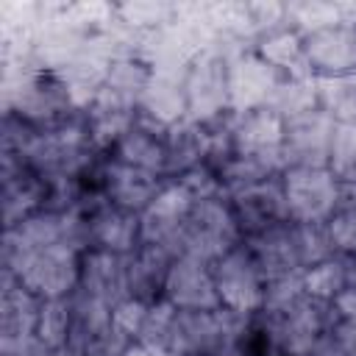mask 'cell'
Returning a JSON list of instances; mask_svg holds the SVG:
<instances>
[{"mask_svg": "<svg viewBox=\"0 0 356 356\" xmlns=\"http://www.w3.org/2000/svg\"><path fill=\"white\" fill-rule=\"evenodd\" d=\"M334 317V306L312 298L309 292L256 312L267 356H309L325 339Z\"/></svg>", "mask_w": 356, "mask_h": 356, "instance_id": "obj_1", "label": "cell"}, {"mask_svg": "<svg viewBox=\"0 0 356 356\" xmlns=\"http://www.w3.org/2000/svg\"><path fill=\"white\" fill-rule=\"evenodd\" d=\"M3 111L17 114L22 122H28L36 131H50L81 114V106L75 103L67 83L39 67H25L19 72L3 75Z\"/></svg>", "mask_w": 356, "mask_h": 356, "instance_id": "obj_2", "label": "cell"}, {"mask_svg": "<svg viewBox=\"0 0 356 356\" xmlns=\"http://www.w3.org/2000/svg\"><path fill=\"white\" fill-rule=\"evenodd\" d=\"M81 250L67 245L36 250H3V275L17 278L39 300L70 298L81 284Z\"/></svg>", "mask_w": 356, "mask_h": 356, "instance_id": "obj_3", "label": "cell"}, {"mask_svg": "<svg viewBox=\"0 0 356 356\" xmlns=\"http://www.w3.org/2000/svg\"><path fill=\"white\" fill-rule=\"evenodd\" d=\"M245 239H242V231L231 211L228 195L195 200L184 220V228H181L178 259L189 256V259L214 264L220 256H225L228 250H234Z\"/></svg>", "mask_w": 356, "mask_h": 356, "instance_id": "obj_4", "label": "cell"}, {"mask_svg": "<svg viewBox=\"0 0 356 356\" xmlns=\"http://www.w3.org/2000/svg\"><path fill=\"white\" fill-rule=\"evenodd\" d=\"M72 312V331H70V350L78 356H122L134 339L117 328L111 317V306L100 298L89 295L86 289H75L70 295Z\"/></svg>", "mask_w": 356, "mask_h": 356, "instance_id": "obj_5", "label": "cell"}, {"mask_svg": "<svg viewBox=\"0 0 356 356\" xmlns=\"http://www.w3.org/2000/svg\"><path fill=\"white\" fill-rule=\"evenodd\" d=\"M281 189L295 222H325L342 197V181L328 167H286Z\"/></svg>", "mask_w": 356, "mask_h": 356, "instance_id": "obj_6", "label": "cell"}, {"mask_svg": "<svg viewBox=\"0 0 356 356\" xmlns=\"http://www.w3.org/2000/svg\"><path fill=\"white\" fill-rule=\"evenodd\" d=\"M211 273H214L222 309H231L239 314H256L264 306L267 278L245 242L228 250L225 256H220L211 264Z\"/></svg>", "mask_w": 356, "mask_h": 356, "instance_id": "obj_7", "label": "cell"}, {"mask_svg": "<svg viewBox=\"0 0 356 356\" xmlns=\"http://www.w3.org/2000/svg\"><path fill=\"white\" fill-rule=\"evenodd\" d=\"M184 86H186V108L192 120L206 125L231 111L228 58L217 47H206L189 61L184 72Z\"/></svg>", "mask_w": 356, "mask_h": 356, "instance_id": "obj_8", "label": "cell"}, {"mask_svg": "<svg viewBox=\"0 0 356 356\" xmlns=\"http://www.w3.org/2000/svg\"><path fill=\"white\" fill-rule=\"evenodd\" d=\"M303 70L312 78L356 75V22H337L303 33Z\"/></svg>", "mask_w": 356, "mask_h": 356, "instance_id": "obj_9", "label": "cell"}, {"mask_svg": "<svg viewBox=\"0 0 356 356\" xmlns=\"http://www.w3.org/2000/svg\"><path fill=\"white\" fill-rule=\"evenodd\" d=\"M228 203H231V211H234L236 225L242 231V239H253L270 228L289 222V209H286V197L281 189V175L228 195Z\"/></svg>", "mask_w": 356, "mask_h": 356, "instance_id": "obj_10", "label": "cell"}, {"mask_svg": "<svg viewBox=\"0 0 356 356\" xmlns=\"http://www.w3.org/2000/svg\"><path fill=\"white\" fill-rule=\"evenodd\" d=\"M337 122L325 111H309L295 120H284L281 159L286 167H328V150Z\"/></svg>", "mask_w": 356, "mask_h": 356, "instance_id": "obj_11", "label": "cell"}, {"mask_svg": "<svg viewBox=\"0 0 356 356\" xmlns=\"http://www.w3.org/2000/svg\"><path fill=\"white\" fill-rule=\"evenodd\" d=\"M86 217V242L89 250H106L117 256H131L142 245V220L139 214L111 206L106 197L92 200L81 209Z\"/></svg>", "mask_w": 356, "mask_h": 356, "instance_id": "obj_12", "label": "cell"}, {"mask_svg": "<svg viewBox=\"0 0 356 356\" xmlns=\"http://www.w3.org/2000/svg\"><path fill=\"white\" fill-rule=\"evenodd\" d=\"M284 75L270 67L253 47L242 50L228 61V97L231 111H250L270 103L278 81Z\"/></svg>", "mask_w": 356, "mask_h": 356, "instance_id": "obj_13", "label": "cell"}, {"mask_svg": "<svg viewBox=\"0 0 356 356\" xmlns=\"http://www.w3.org/2000/svg\"><path fill=\"white\" fill-rule=\"evenodd\" d=\"M170 306L181 312H211L220 309V295L214 284L211 264L181 256L172 261L167 284H164V298Z\"/></svg>", "mask_w": 356, "mask_h": 356, "instance_id": "obj_14", "label": "cell"}, {"mask_svg": "<svg viewBox=\"0 0 356 356\" xmlns=\"http://www.w3.org/2000/svg\"><path fill=\"white\" fill-rule=\"evenodd\" d=\"M192 197L186 195V189L175 181H170L161 195L145 209L142 220V242L145 245H159L164 250H170L178 259V242H181V228L184 220L192 209Z\"/></svg>", "mask_w": 356, "mask_h": 356, "instance_id": "obj_15", "label": "cell"}, {"mask_svg": "<svg viewBox=\"0 0 356 356\" xmlns=\"http://www.w3.org/2000/svg\"><path fill=\"white\" fill-rule=\"evenodd\" d=\"M0 181H3V222H6V228H14L28 214L44 209V203H47V181L39 178L17 156L3 153Z\"/></svg>", "mask_w": 356, "mask_h": 356, "instance_id": "obj_16", "label": "cell"}, {"mask_svg": "<svg viewBox=\"0 0 356 356\" xmlns=\"http://www.w3.org/2000/svg\"><path fill=\"white\" fill-rule=\"evenodd\" d=\"M139 106L128 103L106 89H100L86 106H83V122H86V134L95 145V150L100 153H111L117 147V142L134 128V122L139 120Z\"/></svg>", "mask_w": 356, "mask_h": 356, "instance_id": "obj_17", "label": "cell"}, {"mask_svg": "<svg viewBox=\"0 0 356 356\" xmlns=\"http://www.w3.org/2000/svg\"><path fill=\"white\" fill-rule=\"evenodd\" d=\"M111 156L134 170H142L167 181V125L139 114V120L117 142Z\"/></svg>", "mask_w": 356, "mask_h": 356, "instance_id": "obj_18", "label": "cell"}, {"mask_svg": "<svg viewBox=\"0 0 356 356\" xmlns=\"http://www.w3.org/2000/svg\"><path fill=\"white\" fill-rule=\"evenodd\" d=\"M78 286L114 309L120 300L128 298V256H117L106 250H83Z\"/></svg>", "mask_w": 356, "mask_h": 356, "instance_id": "obj_19", "label": "cell"}, {"mask_svg": "<svg viewBox=\"0 0 356 356\" xmlns=\"http://www.w3.org/2000/svg\"><path fill=\"white\" fill-rule=\"evenodd\" d=\"M284 120L270 108L234 111V150L253 156H281Z\"/></svg>", "mask_w": 356, "mask_h": 356, "instance_id": "obj_20", "label": "cell"}, {"mask_svg": "<svg viewBox=\"0 0 356 356\" xmlns=\"http://www.w3.org/2000/svg\"><path fill=\"white\" fill-rule=\"evenodd\" d=\"M175 256L159 245H139L128 256V298L159 303L164 298V284Z\"/></svg>", "mask_w": 356, "mask_h": 356, "instance_id": "obj_21", "label": "cell"}, {"mask_svg": "<svg viewBox=\"0 0 356 356\" xmlns=\"http://www.w3.org/2000/svg\"><path fill=\"white\" fill-rule=\"evenodd\" d=\"M209 159V131L203 122L184 117L167 125V181H178Z\"/></svg>", "mask_w": 356, "mask_h": 356, "instance_id": "obj_22", "label": "cell"}, {"mask_svg": "<svg viewBox=\"0 0 356 356\" xmlns=\"http://www.w3.org/2000/svg\"><path fill=\"white\" fill-rule=\"evenodd\" d=\"M42 300L28 292L17 278L3 275L0 281V342L36 337Z\"/></svg>", "mask_w": 356, "mask_h": 356, "instance_id": "obj_23", "label": "cell"}, {"mask_svg": "<svg viewBox=\"0 0 356 356\" xmlns=\"http://www.w3.org/2000/svg\"><path fill=\"white\" fill-rule=\"evenodd\" d=\"M245 245L250 248V253L259 261L267 281L286 278V275H303L300 259H298V250H295L292 220L278 225V228H270V231H264L253 239H245Z\"/></svg>", "mask_w": 356, "mask_h": 356, "instance_id": "obj_24", "label": "cell"}, {"mask_svg": "<svg viewBox=\"0 0 356 356\" xmlns=\"http://www.w3.org/2000/svg\"><path fill=\"white\" fill-rule=\"evenodd\" d=\"M139 111L161 125H172L178 120L189 117L184 72H153V78L142 95Z\"/></svg>", "mask_w": 356, "mask_h": 356, "instance_id": "obj_25", "label": "cell"}, {"mask_svg": "<svg viewBox=\"0 0 356 356\" xmlns=\"http://www.w3.org/2000/svg\"><path fill=\"white\" fill-rule=\"evenodd\" d=\"M253 50L270 67H275L281 75H306V70H303V36L289 25H281V28L259 36Z\"/></svg>", "mask_w": 356, "mask_h": 356, "instance_id": "obj_26", "label": "cell"}, {"mask_svg": "<svg viewBox=\"0 0 356 356\" xmlns=\"http://www.w3.org/2000/svg\"><path fill=\"white\" fill-rule=\"evenodd\" d=\"M337 22H356V3H331V0L286 3V25L295 28L300 36Z\"/></svg>", "mask_w": 356, "mask_h": 356, "instance_id": "obj_27", "label": "cell"}, {"mask_svg": "<svg viewBox=\"0 0 356 356\" xmlns=\"http://www.w3.org/2000/svg\"><path fill=\"white\" fill-rule=\"evenodd\" d=\"M150 78H153V67L139 53L120 56V58H114L108 64L103 89L111 92V95H117V97H122V100H128V103H136L139 106L142 103V95H145L147 83H150Z\"/></svg>", "mask_w": 356, "mask_h": 356, "instance_id": "obj_28", "label": "cell"}, {"mask_svg": "<svg viewBox=\"0 0 356 356\" xmlns=\"http://www.w3.org/2000/svg\"><path fill=\"white\" fill-rule=\"evenodd\" d=\"M281 120H295L309 111H317V78L312 75H284L267 103Z\"/></svg>", "mask_w": 356, "mask_h": 356, "instance_id": "obj_29", "label": "cell"}, {"mask_svg": "<svg viewBox=\"0 0 356 356\" xmlns=\"http://www.w3.org/2000/svg\"><path fill=\"white\" fill-rule=\"evenodd\" d=\"M350 284H353V270L348 256H331L323 264L303 273V289L323 303H334Z\"/></svg>", "mask_w": 356, "mask_h": 356, "instance_id": "obj_30", "label": "cell"}, {"mask_svg": "<svg viewBox=\"0 0 356 356\" xmlns=\"http://www.w3.org/2000/svg\"><path fill=\"white\" fill-rule=\"evenodd\" d=\"M317 103L337 125H356V75L317 78Z\"/></svg>", "mask_w": 356, "mask_h": 356, "instance_id": "obj_31", "label": "cell"}, {"mask_svg": "<svg viewBox=\"0 0 356 356\" xmlns=\"http://www.w3.org/2000/svg\"><path fill=\"white\" fill-rule=\"evenodd\" d=\"M323 228L337 256H356V184H342L339 206Z\"/></svg>", "mask_w": 356, "mask_h": 356, "instance_id": "obj_32", "label": "cell"}, {"mask_svg": "<svg viewBox=\"0 0 356 356\" xmlns=\"http://www.w3.org/2000/svg\"><path fill=\"white\" fill-rule=\"evenodd\" d=\"M175 314L178 309L170 306L167 300L150 303L147 317L136 334V345L156 356H172V339H175Z\"/></svg>", "mask_w": 356, "mask_h": 356, "instance_id": "obj_33", "label": "cell"}, {"mask_svg": "<svg viewBox=\"0 0 356 356\" xmlns=\"http://www.w3.org/2000/svg\"><path fill=\"white\" fill-rule=\"evenodd\" d=\"M117 17L122 25H128L136 33H150L156 28H164L175 19L178 3L167 0H131V3H114Z\"/></svg>", "mask_w": 356, "mask_h": 356, "instance_id": "obj_34", "label": "cell"}, {"mask_svg": "<svg viewBox=\"0 0 356 356\" xmlns=\"http://www.w3.org/2000/svg\"><path fill=\"white\" fill-rule=\"evenodd\" d=\"M70 331H72L70 298L42 300L39 320H36V339L47 350H64L70 345Z\"/></svg>", "mask_w": 356, "mask_h": 356, "instance_id": "obj_35", "label": "cell"}, {"mask_svg": "<svg viewBox=\"0 0 356 356\" xmlns=\"http://www.w3.org/2000/svg\"><path fill=\"white\" fill-rule=\"evenodd\" d=\"M328 170L342 184H356V125H337L331 150H328Z\"/></svg>", "mask_w": 356, "mask_h": 356, "instance_id": "obj_36", "label": "cell"}, {"mask_svg": "<svg viewBox=\"0 0 356 356\" xmlns=\"http://www.w3.org/2000/svg\"><path fill=\"white\" fill-rule=\"evenodd\" d=\"M147 309H150V303L136 300V298H125V300H120V303L111 309V317H114L117 328H122V331L136 342V334H139V328H142V323H145V317H147Z\"/></svg>", "mask_w": 356, "mask_h": 356, "instance_id": "obj_37", "label": "cell"}, {"mask_svg": "<svg viewBox=\"0 0 356 356\" xmlns=\"http://www.w3.org/2000/svg\"><path fill=\"white\" fill-rule=\"evenodd\" d=\"M328 339L337 345L342 356H356V317H334L328 328Z\"/></svg>", "mask_w": 356, "mask_h": 356, "instance_id": "obj_38", "label": "cell"}, {"mask_svg": "<svg viewBox=\"0 0 356 356\" xmlns=\"http://www.w3.org/2000/svg\"><path fill=\"white\" fill-rule=\"evenodd\" d=\"M331 306H334V312H337L339 317H356V281H353Z\"/></svg>", "mask_w": 356, "mask_h": 356, "instance_id": "obj_39", "label": "cell"}, {"mask_svg": "<svg viewBox=\"0 0 356 356\" xmlns=\"http://www.w3.org/2000/svg\"><path fill=\"white\" fill-rule=\"evenodd\" d=\"M122 356H156V353H150V350H145L142 345H136V342H134V345H131V348H128Z\"/></svg>", "mask_w": 356, "mask_h": 356, "instance_id": "obj_40", "label": "cell"}, {"mask_svg": "<svg viewBox=\"0 0 356 356\" xmlns=\"http://www.w3.org/2000/svg\"><path fill=\"white\" fill-rule=\"evenodd\" d=\"M350 259V270H353V281H356V256H348Z\"/></svg>", "mask_w": 356, "mask_h": 356, "instance_id": "obj_41", "label": "cell"}]
</instances>
